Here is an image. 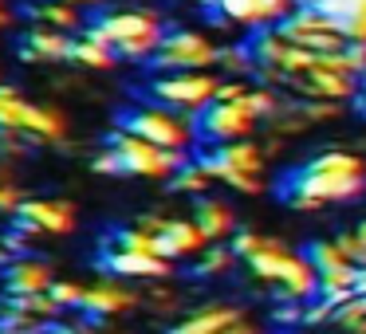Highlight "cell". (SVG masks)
Here are the masks:
<instances>
[{"label": "cell", "mask_w": 366, "mask_h": 334, "mask_svg": "<svg viewBox=\"0 0 366 334\" xmlns=\"http://www.w3.org/2000/svg\"><path fill=\"white\" fill-rule=\"evenodd\" d=\"M366 193V158L350 150H327L280 177V201L295 213H315L323 205L355 201Z\"/></svg>", "instance_id": "6da1fadb"}, {"label": "cell", "mask_w": 366, "mask_h": 334, "mask_svg": "<svg viewBox=\"0 0 366 334\" xmlns=\"http://www.w3.org/2000/svg\"><path fill=\"white\" fill-rule=\"evenodd\" d=\"M87 28L99 36V40L111 44V51L119 59H146V64L154 59L162 36H166V20H162L154 9H146V4L103 9Z\"/></svg>", "instance_id": "7a4b0ae2"}, {"label": "cell", "mask_w": 366, "mask_h": 334, "mask_svg": "<svg viewBox=\"0 0 366 334\" xmlns=\"http://www.w3.org/2000/svg\"><path fill=\"white\" fill-rule=\"evenodd\" d=\"M248 268H252L260 279L280 283V287H284V295H287V299H295V303L319 295V271H315V263H311L307 255L287 252L280 240H264V244L248 255Z\"/></svg>", "instance_id": "3957f363"}, {"label": "cell", "mask_w": 366, "mask_h": 334, "mask_svg": "<svg viewBox=\"0 0 366 334\" xmlns=\"http://www.w3.org/2000/svg\"><path fill=\"white\" fill-rule=\"evenodd\" d=\"M119 126L138 134V138H146V142H154V146H162V150H177V153H189V146L201 138L193 114H182V111L162 106V103L134 106V111L119 114Z\"/></svg>", "instance_id": "277c9868"}, {"label": "cell", "mask_w": 366, "mask_h": 334, "mask_svg": "<svg viewBox=\"0 0 366 334\" xmlns=\"http://www.w3.org/2000/svg\"><path fill=\"white\" fill-rule=\"evenodd\" d=\"M280 28H284V36L292 44L315 51V56H331V51H342L350 44L347 40V28H342V20H339V12L327 9V4H319V0H300L295 12Z\"/></svg>", "instance_id": "5b68a950"}, {"label": "cell", "mask_w": 366, "mask_h": 334, "mask_svg": "<svg viewBox=\"0 0 366 334\" xmlns=\"http://www.w3.org/2000/svg\"><path fill=\"white\" fill-rule=\"evenodd\" d=\"M224 75L217 67L205 71H158L150 79V98L162 106H174L182 114H201L217 98Z\"/></svg>", "instance_id": "8992f818"}, {"label": "cell", "mask_w": 366, "mask_h": 334, "mask_svg": "<svg viewBox=\"0 0 366 334\" xmlns=\"http://www.w3.org/2000/svg\"><path fill=\"white\" fill-rule=\"evenodd\" d=\"M107 150L114 153L122 177H174L177 169L189 161V153L162 150V146L146 142V138L130 134V130H122V126L107 138Z\"/></svg>", "instance_id": "52a82bcc"}, {"label": "cell", "mask_w": 366, "mask_h": 334, "mask_svg": "<svg viewBox=\"0 0 366 334\" xmlns=\"http://www.w3.org/2000/svg\"><path fill=\"white\" fill-rule=\"evenodd\" d=\"M217 59H221V44L209 32H201V28H166L150 67L154 71H205V67H217Z\"/></svg>", "instance_id": "ba28073f"}, {"label": "cell", "mask_w": 366, "mask_h": 334, "mask_svg": "<svg viewBox=\"0 0 366 334\" xmlns=\"http://www.w3.org/2000/svg\"><path fill=\"white\" fill-rule=\"evenodd\" d=\"M201 166L209 169V177L213 181H224L232 185V189L240 193H260V169H264V150L260 146H252L248 138H240V142H224V146H213V150L201 158Z\"/></svg>", "instance_id": "9c48e42d"}, {"label": "cell", "mask_w": 366, "mask_h": 334, "mask_svg": "<svg viewBox=\"0 0 366 334\" xmlns=\"http://www.w3.org/2000/svg\"><path fill=\"white\" fill-rule=\"evenodd\" d=\"M300 0H205V16L217 28H237V32H260L276 28L295 12Z\"/></svg>", "instance_id": "30bf717a"}, {"label": "cell", "mask_w": 366, "mask_h": 334, "mask_svg": "<svg viewBox=\"0 0 366 334\" xmlns=\"http://www.w3.org/2000/svg\"><path fill=\"white\" fill-rule=\"evenodd\" d=\"M75 228V208L67 201H24L12 213V232L20 236H64Z\"/></svg>", "instance_id": "8fae6325"}, {"label": "cell", "mask_w": 366, "mask_h": 334, "mask_svg": "<svg viewBox=\"0 0 366 334\" xmlns=\"http://www.w3.org/2000/svg\"><path fill=\"white\" fill-rule=\"evenodd\" d=\"M142 224L158 236L162 255L177 260V255H197L209 244V236L197 228V221H166V216H142Z\"/></svg>", "instance_id": "7c38bea8"}, {"label": "cell", "mask_w": 366, "mask_h": 334, "mask_svg": "<svg viewBox=\"0 0 366 334\" xmlns=\"http://www.w3.org/2000/svg\"><path fill=\"white\" fill-rule=\"evenodd\" d=\"M71 51V32H56L44 24H28L16 40V56L24 64H67Z\"/></svg>", "instance_id": "4fadbf2b"}, {"label": "cell", "mask_w": 366, "mask_h": 334, "mask_svg": "<svg viewBox=\"0 0 366 334\" xmlns=\"http://www.w3.org/2000/svg\"><path fill=\"white\" fill-rule=\"evenodd\" d=\"M99 271L119 279H166L169 260L166 255H146V252H127V248H107L99 255Z\"/></svg>", "instance_id": "5bb4252c"}, {"label": "cell", "mask_w": 366, "mask_h": 334, "mask_svg": "<svg viewBox=\"0 0 366 334\" xmlns=\"http://www.w3.org/2000/svg\"><path fill=\"white\" fill-rule=\"evenodd\" d=\"M24 20H28V24L56 28V32H71V36L87 28L83 9H75L71 0H28V4H24Z\"/></svg>", "instance_id": "9a60e30c"}, {"label": "cell", "mask_w": 366, "mask_h": 334, "mask_svg": "<svg viewBox=\"0 0 366 334\" xmlns=\"http://www.w3.org/2000/svg\"><path fill=\"white\" fill-rule=\"evenodd\" d=\"M67 64L75 67H91V71H111L114 64H119V56L111 51V44L99 40L91 28H83V32L71 36V51H67Z\"/></svg>", "instance_id": "2e32d148"}, {"label": "cell", "mask_w": 366, "mask_h": 334, "mask_svg": "<svg viewBox=\"0 0 366 334\" xmlns=\"http://www.w3.org/2000/svg\"><path fill=\"white\" fill-rule=\"evenodd\" d=\"M4 287H9V295L51 291V271L36 260H9L4 263Z\"/></svg>", "instance_id": "e0dca14e"}, {"label": "cell", "mask_w": 366, "mask_h": 334, "mask_svg": "<svg viewBox=\"0 0 366 334\" xmlns=\"http://www.w3.org/2000/svg\"><path fill=\"white\" fill-rule=\"evenodd\" d=\"M134 303H138V295L127 291V287H119V283H95V287H87L79 310H83V315H91V318H103V315H119V310L134 307Z\"/></svg>", "instance_id": "ac0fdd59"}, {"label": "cell", "mask_w": 366, "mask_h": 334, "mask_svg": "<svg viewBox=\"0 0 366 334\" xmlns=\"http://www.w3.org/2000/svg\"><path fill=\"white\" fill-rule=\"evenodd\" d=\"M32 106L24 98V91L20 87H9V83H0V134H20L28 138V118H32Z\"/></svg>", "instance_id": "d6986e66"}, {"label": "cell", "mask_w": 366, "mask_h": 334, "mask_svg": "<svg viewBox=\"0 0 366 334\" xmlns=\"http://www.w3.org/2000/svg\"><path fill=\"white\" fill-rule=\"evenodd\" d=\"M193 221H197V228L205 232L209 240H221V236H229V232L237 228V216H232V208L224 205V201H217V197H197Z\"/></svg>", "instance_id": "ffe728a7"}, {"label": "cell", "mask_w": 366, "mask_h": 334, "mask_svg": "<svg viewBox=\"0 0 366 334\" xmlns=\"http://www.w3.org/2000/svg\"><path fill=\"white\" fill-rule=\"evenodd\" d=\"M240 310L237 307H205V310H197V315H189L185 323H177L174 330H166V334H217V330H224V326H232V323H240Z\"/></svg>", "instance_id": "44dd1931"}, {"label": "cell", "mask_w": 366, "mask_h": 334, "mask_svg": "<svg viewBox=\"0 0 366 334\" xmlns=\"http://www.w3.org/2000/svg\"><path fill=\"white\" fill-rule=\"evenodd\" d=\"M303 255L315 263L319 275H323V271H331V268H342V263H355L339 240H315V244H307V252H303Z\"/></svg>", "instance_id": "7402d4cb"}, {"label": "cell", "mask_w": 366, "mask_h": 334, "mask_svg": "<svg viewBox=\"0 0 366 334\" xmlns=\"http://www.w3.org/2000/svg\"><path fill=\"white\" fill-rule=\"evenodd\" d=\"M209 181H213V177H209L205 166H201V158H189L174 177H169V185H174L177 193H201V189H209Z\"/></svg>", "instance_id": "603a6c76"}, {"label": "cell", "mask_w": 366, "mask_h": 334, "mask_svg": "<svg viewBox=\"0 0 366 334\" xmlns=\"http://www.w3.org/2000/svg\"><path fill=\"white\" fill-rule=\"evenodd\" d=\"M335 12H339L342 28H347V40L366 44V0H342Z\"/></svg>", "instance_id": "cb8c5ba5"}, {"label": "cell", "mask_w": 366, "mask_h": 334, "mask_svg": "<svg viewBox=\"0 0 366 334\" xmlns=\"http://www.w3.org/2000/svg\"><path fill=\"white\" fill-rule=\"evenodd\" d=\"M237 260V252H232V248H209V252H201V263L193 271H197V275H221L224 268H229V263Z\"/></svg>", "instance_id": "d4e9b609"}, {"label": "cell", "mask_w": 366, "mask_h": 334, "mask_svg": "<svg viewBox=\"0 0 366 334\" xmlns=\"http://www.w3.org/2000/svg\"><path fill=\"white\" fill-rule=\"evenodd\" d=\"M339 244L347 248V255L358 263V268H366V221H358V228L342 232V236H339Z\"/></svg>", "instance_id": "484cf974"}, {"label": "cell", "mask_w": 366, "mask_h": 334, "mask_svg": "<svg viewBox=\"0 0 366 334\" xmlns=\"http://www.w3.org/2000/svg\"><path fill=\"white\" fill-rule=\"evenodd\" d=\"M83 295H87V287L79 283H51V299L59 307H83Z\"/></svg>", "instance_id": "4316f807"}, {"label": "cell", "mask_w": 366, "mask_h": 334, "mask_svg": "<svg viewBox=\"0 0 366 334\" xmlns=\"http://www.w3.org/2000/svg\"><path fill=\"white\" fill-rule=\"evenodd\" d=\"M264 244V236H256V232H237V236H232V252H237L240 255V260H248V255H252L256 252V248H260Z\"/></svg>", "instance_id": "83f0119b"}, {"label": "cell", "mask_w": 366, "mask_h": 334, "mask_svg": "<svg viewBox=\"0 0 366 334\" xmlns=\"http://www.w3.org/2000/svg\"><path fill=\"white\" fill-rule=\"evenodd\" d=\"M24 205V197H20V189L16 185H0V213H16V208Z\"/></svg>", "instance_id": "f1b7e54d"}, {"label": "cell", "mask_w": 366, "mask_h": 334, "mask_svg": "<svg viewBox=\"0 0 366 334\" xmlns=\"http://www.w3.org/2000/svg\"><path fill=\"white\" fill-rule=\"evenodd\" d=\"M276 318H280V323H300L303 310H300V307H280V310H276Z\"/></svg>", "instance_id": "f546056e"}, {"label": "cell", "mask_w": 366, "mask_h": 334, "mask_svg": "<svg viewBox=\"0 0 366 334\" xmlns=\"http://www.w3.org/2000/svg\"><path fill=\"white\" fill-rule=\"evenodd\" d=\"M355 111L366 118V75H362V87H358V98H355Z\"/></svg>", "instance_id": "4dcf8cb0"}, {"label": "cell", "mask_w": 366, "mask_h": 334, "mask_svg": "<svg viewBox=\"0 0 366 334\" xmlns=\"http://www.w3.org/2000/svg\"><path fill=\"white\" fill-rule=\"evenodd\" d=\"M71 4H75V9H103L107 0H71Z\"/></svg>", "instance_id": "1f68e13d"}, {"label": "cell", "mask_w": 366, "mask_h": 334, "mask_svg": "<svg viewBox=\"0 0 366 334\" xmlns=\"http://www.w3.org/2000/svg\"><path fill=\"white\" fill-rule=\"evenodd\" d=\"M355 334H366V323H362V326H355Z\"/></svg>", "instance_id": "d6a6232c"}, {"label": "cell", "mask_w": 366, "mask_h": 334, "mask_svg": "<svg viewBox=\"0 0 366 334\" xmlns=\"http://www.w3.org/2000/svg\"><path fill=\"white\" fill-rule=\"evenodd\" d=\"M4 4H9V0H0V9H4Z\"/></svg>", "instance_id": "836d02e7"}, {"label": "cell", "mask_w": 366, "mask_h": 334, "mask_svg": "<svg viewBox=\"0 0 366 334\" xmlns=\"http://www.w3.org/2000/svg\"><path fill=\"white\" fill-rule=\"evenodd\" d=\"M201 4H205V0H201Z\"/></svg>", "instance_id": "e575fe53"}, {"label": "cell", "mask_w": 366, "mask_h": 334, "mask_svg": "<svg viewBox=\"0 0 366 334\" xmlns=\"http://www.w3.org/2000/svg\"><path fill=\"white\" fill-rule=\"evenodd\" d=\"M0 83H4V79H0Z\"/></svg>", "instance_id": "d590c367"}]
</instances>
